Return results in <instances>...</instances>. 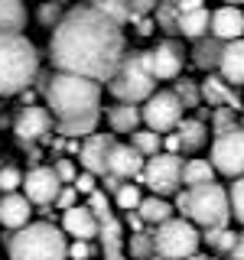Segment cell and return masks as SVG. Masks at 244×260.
I'll use <instances>...</instances> for the list:
<instances>
[{
  "label": "cell",
  "mask_w": 244,
  "mask_h": 260,
  "mask_svg": "<svg viewBox=\"0 0 244 260\" xmlns=\"http://www.w3.org/2000/svg\"><path fill=\"white\" fill-rule=\"evenodd\" d=\"M88 211H92L98 221H101V218H108L111 215V195H104L101 189L92 192V195H88Z\"/></svg>",
  "instance_id": "60d3db41"
},
{
  "label": "cell",
  "mask_w": 244,
  "mask_h": 260,
  "mask_svg": "<svg viewBox=\"0 0 244 260\" xmlns=\"http://www.w3.org/2000/svg\"><path fill=\"white\" fill-rule=\"evenodd\" d=\"M124 52H127L124 29L114 26L108 16L98 13L88 4L72 7L62 16V23L52 29V39H49L52 72L78 75V78L98 81V85L111 81Z\"/></svg>",
  "instance_id": "6da1fadb"
},
{
  "label": "cell",
  "mask_w": 244,
  "mask_h": 260,
  "mask_svg": "<svg viewBox=\"0 0 244 260\" xmlns=\"http://www.w3.org/2000/svg\"><path fill=\"white\" fill-rule=\"evenodd\" d=\"M130 146H134L143 159H150V156H157V153H163V137L153 134V130H146V127H140L137 134H130Z\"/></svg>",
  "instance_id": "f546056e"
},
{
  "label": "cell",
  "mask_w": 244,
  "mask_h": 260,
  "mask_svg": "<svg viewBox=\"0 0 244 260\" xmlns=\"http://www.w3.org/2000/svg\"><path fill=\"white\" fill-rule=\"evenodd\" d=\"M92 260H95V257H92Z\"/></svg>",
  "instance_id": "11a10c76"
},
{
  "label": "cell",
  "mask_w": 244,
  "mask_h": 260,
  "mask_svg": "<svg viewBox=\"0 0 244 260\" xmlns=\"http://www.w3.org/2000/svg\"><path fill=\"white\" fill-rule=\"evenodd\" d=\"M238 4H244V0H225V7H238Z\"/></svg>",
  "instance_id": "f907efd6"
},
{
  "label": "cell",
  "mask_w": 244,
  "mask_h": 260,
  "mask_svg": "<svg viewBox=\"0 0 244 260\" xmlns=\"http://www.w3.org/2000/svg\"><path fill=\"white\" fill-rule=\"evenodd\" d=\"M222 52H225V43H218L215 36H205V39H199L192 49V59L199 69H205L208 75H211V69H218V62H222Z\"/></svg>",
  "instance_id": "484cf974"
},
{
  "label": "cell",
  "mask_w": 244,
  "mask_h": 260,
  "mask_svg": "<svg viewBox=\"0 0 244 260\" xmlns=\"http://www.w3.org/2000/svg\"><path fill=\"white\" fill-rule=\"evenodd\" d=\"M140 179L153 189L157 199H166V195H176L179 185H182V159L176 156V153H157V156H150L143 162V173Z\"/></svg>",
  "instance_id": "9c48e42d"
},
{
  "label": "cell",
  "mask_w": 244,
  "mask_h": 260,
  "mask_svg": "<svg viewBox=\"0 0 244 260\" xmlns=\"http://www.w3.org/2000/svg\"><path fill=\"white\" fill-rule=\"evenodd\" d=\"M208 26H211V13L202 7V10H192V13H182L179 16V36L186 39H205L208 36Z\"/></svg>",
  "instance_id": "d4e9b609"
},
{
  "label": "cell",
  "mask_w": 244,
  "mask_h": 260,
  "mask_svg": "<svg viewBox=\"0 0 244 260\" xmlns=\"http://www.w3.org/2000/svg\"><path fill=\"white\" fill-rule=\"evenodd\" d=\"M75 189H72V185H62V192H59V199H55V205H59V208H65V211H69V208H75Z\"/></svg>",
  "instance_id": "ee69618b"
},
{
  "label": "cell",
  "mask_w": 244,
  "mask_h": 260,
  "mask_svg": "<svg viewBox=\"0 0 244 260\" xmlns=\"http://www.w3.org/2000/svg\"><path fill=\"white\" fill-rule=\"evenodd\" d=\"M137 215L143 218V224H166L169 218H176V208L169 205V199H157V195H143Z\"/></svg>",
  "instance_id": "cb8c5ba5"
},
{
  "label": "cell",
  "mask_w": 244,
  "mask_h": 260,
  "mask_svg": "<svg viewBox=\"0 0 244 260\" xmlns=\"http://www.w3.org/2000/svg\"><path fill=\"white\" fill-rule=\"evenodd\" d=\"M211 260H222V257H211Z\"/></svg>",
  "instance_id": "db71d44e"
},
{
  "label": "cell",
  "mask_w": 244,
  "mask_h": 260,
  "mask_svg": "<svg viewBox=\"0 0 244 260\" xmlns=\"http://www.w3.org/2000/svg\"><path fill=\"white\" fill-rule=\"evenodd\" d=\"M33 218V205L26 202V195L13 192V195H0V224L10 228V231H20L26 228Z\"/></svg>",
  "instance_id": "ac0fdd59"
},
{
  "label": "cell",
  "mask_w": 244,
  "mask_h": 260,
  "mask_svg": "<svg viewBox=\"0 0 244 260\" xmlns=\"http://www.w3.org/2000/svg\"><path fill=\"white\" fill-rule=\"evenodd\" d=\"M146 69H150V75L157 81H173L179 78V72H182V46L176 43V39H163L157 43L153 49H146Z\"/></svg>",
  "instance_id": "4fadbf2b"
},
{
  "label": "cell",
  "mask_w": 244,
  "mask_h": 260,
  "mask_svg": "<svg viewBox=\"0 0 244 260\" xmlns=\"http://www.w3.org/2000/svg\"><path fill=\"white\" fill-rule=\"evenodd\" d=\"M143 156L134 150L130 143H114L111 146V156H108V173L117 176L120 182H130V179H137L143 173Z\"/></svg>",
  "instance_id": "2e32d148"
},
{
  "label": "cell",
  "mask_w": 244,
  "mask_h": 260,
  "mask_svg": "<svg viewBox=\"0 0 244 260\" xmlns=\"http://www.w3.org/2000/svg\"><path fill=\"white\" fill-rule=\"evenodd\" d=\"M173 94L179 98V101H182V108H186V111H189V108H195V104L202 101V94H199V85H195V81H189V78L176 81Z\"/></svg>",
  "instance_id": "74e56055"
},
{
  "label": "cell",
  "mask_w": 244,
  "mask_h": 260,
  "mask_svg": "<svg viewBox=\"0 0 244 260\" xmlns=\"http://www.w3.org/2000/svg\"><path fill=\"white\" fill-rule=\"evenodd\" d=\"M176 211H182L186 221L205 228H228L231 221V202H228V189H222L218 182H208V185H199V189H186V192H176Z\"/></svg>",
  "instance_id": "5b68a950"
},
{
  "label": "cell",
  "mask_w": 244,
  "mask_h": 260,
  "mask_svg": "<svg viewBox=\"0 0 244 260\" xmlns=\"http://www.w3.org/2000/svg\"><path fill=\"white\" fill-rule=\"evenodd\" d=\"M140 202H143V192H140V185H134V182H124L117 189V195H114V205L120 211H137Z\"/></svg>",
  "instance_id": "836d02e7"
},
{
  "label": "cell",
  "mask_w": 244,
  "mask_h": 260,
  "mask_svg": "<svg viewBox=\"0 0 244 260\" xmlns=\"http://www.w3.org/2000/svg\"><path fill=\"white\" fill-rule=\"evenodd\" d=\"M62 16H65V10H62V0H49V4H43V7H39L36 20L43 23L46 29H55V26L62 23Z\"/></svg>",
  "instance_id": "d590c367"
},
{
  "label": "cell",
  "mask_w": 244,
  "mask_h": 260,
  "mask_svg": "<svg viewBox=\"0 0 244 260\" xmlns=\"http://www.w3.org/2000/svg\"><path fill=\"white\" fill-rule=\"evenodd\" d=\"M140 124H143V117H140V108H137V104H114L108 111L111 134H137Z\"/></svg>",
  "instance_id": "7402d4cb"
},
{
  "label": "cell",
  "mask_w": 244,
  "mask_h": 260,
  "mask_svg": "<svg viewBox=\"0 0 244 260\" xmlns=\"http://www.w3.org/2000/svg\"><path fill=\"white\" fill-rule=\"evenodd\" d=\"M23 189V173L13 166H0V195H13V192H20Z\"/></svg>",
  "instance_id": "8d00e7d4"
},
{
  "label": "cell",
  "mask_w": 244,
  "mask_h": 260,
  "mask_svg": "<svg viewBox=\"0 0 244 260\" xmlns=\"http://www.w3.org/2000/svg\"><path fill=\"white\" fill-rule=\"evenodd\" d=\"M238 124H241V130H244V114H241V120H238Z\"/></svg>",
  "instance_id": "f5cc1de1"
},
{
  "label": "cell",
  "mask_w": 244,
  "mask_h": 260,
  "mask_svg": "<svg viewBox=\"0 0 244 260\" xmlns=\"http://www.w3.org/2000/svg\"><path fill=\"white\" fill-rule=\"evenodd\" d=\"M208 36H215L218 43L244 39V10H238V7H218V10H211Z\"/></svg>",
  "instance_id": "9a60e30c"
},
{
  "label": "cell",
  "mask_w": 244,
  "mask_h": 260,
  "mask_svg": "<svg viewBox=\"0 0 244 260\" xmlns=\"http://www.w3.org/2000/svg\"><path fill=\"white\" fill-rule=\"evenodd\" d=\"M234 127H241V124H238V117H234L231 108H215L211 111V134L215 137H222V134H228V130H234Z\"/></svg>",
  "instance_id": "e575fe53"
},
{
  "label": "cell",
  "mask_w": 244,
  "mask_h": 260,
  "mask_svg": "<svg viewBox=\"0 0 244 260\" xmlns=\"http://www.w3.org/2000/svg\"><path fill=\"white\" fill-rule=\"evenodd\" d=\"M130 10H134V16H143V13H153L157 10V0H127Z\"/></svg>",
  "instance_id": "f6af8a7d"
},
{
  "label": "cell",
  "mask_w": 244,
  "mask_h": 260,
  "mask_svg": "<svg viewBox=\"0 0 244 260\" xmlns=\"http://www.w3.org/2000/svg\"><path fill=\"white\" fill-rule=\"evenodd\" d=\"M176 140H179V150H182V153L202 150V146L208 143V124L199 120V117H189V120L182 117V124L176 127Z\"/></svg>",
  "instance_id": "44dd1931"
},
{
  "label": "cell",
  "mask_w": 244,
  "mask_h": 260,
  "mask_svg": "<svg viewBox=\"0 0 244 260\" xmlns=\"http://www.w3.org/2000/svg\"><path fill=\"white\" fill-rule=\"evenodd\" d=\"M157 26L163 32H169V36H176L179 32V0H157Z\"/></svg>",
  "instance_id": "f1b7e54d"
},
{
  "label": "cell",
  "mask_w": 244,
  "mask_h": 260,
  "mask_svg": "<svg viewBox=\"0 0 244 260\" xmlns=\"http://www.w3.org/2000/svg\"><path fill=\"white\" fill-rule=\"evenodd\" d=\"M199 244H202L199 228L186 218H169L166 224L153 231V247H157V257L163 260H189L199 254Z\"/></svg>",
  "instance_id": "52a82bcc"
},
{
  "label": "cell",
  "mask_w": 244,
  "mask_h": 260,
  "mask_svg": "<svg viewBox=\"0 0 244 260\" xmlns=\"http://www.w3.org/2000/svg\"><path fill=\"white\" fill-rule=\"evenodd\" d=\"M182 101L173 94V88H163V91L157 94H150L143 101V108H140V117H143V124L146 130H153V134H169V130H176L179 124H182Z\"/></svg>",
  "instance_id": "ba28073f"
},
{
  "label": "cell",
  "mask_w": 244,
  "mask_h": 260,
  "mask_svg": "<svg viewBox=\"0 0 244 260\" xmlns=\"http://www.w3.org/2000/svg\"><path fill=\"white\" fill-rule=\"evenodd\" d=\"M108 91L117 98V104H143L150 94H157V78L146 69L143 49H130L124 52L117 72L108 81Z\"/></svg>",
  "instance_id": "8992f818"
},
{
  "label": "cell",
  "mask_w": 244,
  "mask_h": 260,
  "mask_svg": "<svg viewBox=\"0 0 244 260\" xmlns=\"http://www.w3.org/2000/svg\"><path fill=\"white\" fill-rule=\"evenodd\" d=\"M117 143L114 134H92L88 140H81V150H78V162L85 173L98 176H108V156H111V146Z\"/></svg>",
  "instance_id": "5bb4252c"
},
{
  "label": "cell",
  "mask_w": 244,
  "mask_h": 260,
  "mask_svg": "<svg viewBox=\"0 0 244 260\" xmlns=\"http://www.w3.org/2000/svg\"><path fill=\"white\" fill-rule=\"evenodd\" d=\"M10 260H69V241L52 221H29L7 238Z\"/></svg>",
  "instance_id": "277c9868"
},
{
  "label": "cell",
  "mask_w": 244,
  "mask_h": 260,
  "mask_svg": "<svg viewBox=\"0 0 244 260\" xmlns=\"http://www.w3.org/2000/svg\"><path fill=\"white\" fill-rule=\"evenodd\" d=\"M46 111L52 114L55 124H75L85 117H101V85L78 75L52 72L46 75Z\"/></svg>",
  "instance_id": "7a4b0ae2"
},
{
  "label": "cell",
  "mask_w": 244,
  "mask_h": 260,
  "mask_svg": "<svg viewBox=\"0 0 244 260\" xmlns=\"http://www.w3.org/2000/svg\"><path fill=\"white\" fill-rule=\"evenodd\" d=\"M228 202H231V215L244 224V176L231 182V189H228Z\"/></svg>",
  "instance_id": "ab89813d"
},
{
  "label": "cell",
  "mask_w": 244,
  "mask_h": 260,
  "mask_svg": "<svg viewBox=\"0 0 244 260\" xmlns=\"http://www.w3.org/2000/svg\"><path fill=\"white\" fill-rule=\"evenodd\" d=\"M124 247H127V260H150V257H157V247H153V234H130V238L124 241Z\"/></svg>",
  "instance_id": "4dcf8cb0"
},
{
  "label": "cell",
  "mask_w": 244,
  "mask_h": 260,
  "mask_svg": "<svg viewBox=\"0 0 244 260\" xmlns=\"http://www.w3.org/2000/svg\"><path fill=\"white\" fill-rule=\"evenodd\" d=\"M189 260H211V257H202V254H195V257H189Z\"/></svg>",
  "instance_id": "816d5d0a"
},
{
  "label": "cell",
  "mask_w": 244,
  "mask_h": 260,
  "mask_svg": "<svg viewBox=\"0 0 244 260\" xmlns=\"http://www.w3.org/2000/svg\"><path fill=\"white\" fill-rule=\"evenodd\" d=\"M52 130H55V120L52 114L46 111V104H26L20 108V114L13 117V134L20 143H36V140H52Z\"/></svg>",
  "instance_id": "8fae6325"
},
{
  "label": "cell",
  "mask_w": 244,
  "mask_h": 260,
  "mask_svg": "<svg viewBox=\"0 0 244 260\" xmlns=\"http://www.w3.org/2000/svg\"><path fill=\"white\" fill-rule=\"evenodd\" d=\"M88 7H95L98 13H104V16H108V20L114 23V26H120V29H124L130 20H137L127 0H92Z\"/></svg>",
  "instance_id": "83f0119b"
},
{
  "label": "cell",
  "mask_w": 244,
  "mask_h": 260,
  "mask_svg": "<svg viewBox=\"0 0 244 260\" xmlns=\"http://www.w3.org/2000/svg\"><path fill=\"white\" fill-rule=\"evenodd\" d=\"M120 185H124V182H120L117 176H111V173H108V176H101V192H104V195H117Z\"/></svg>",
  "instance_id": "bcb514c9"
},
{
  "label": "cell",
  "mask_w": 244,
  "mask_h": 260,
  "mask_svg": "<svg viewBox=\"0 0 244 260\" xmlns=\"http://www.w3.org/2000/svg\"><path fill=\"white\" fill-rule=\"evenodd\" d=\"M208 244L215 254H231L234 244H238V234L231 231V228H211V231H205V238H202Z\"/></svg>",
  "instance_id": "d6a6232c"
},
{
  "label": "cell",
  "mask_w": 244,
  "mask_h": 260,
  "mask_svg": "<svg viewBox=\"0 0 244 260\" xmlns=\"http://www.w3.org/2000/svg\"><path fill=\"white\" fill-rule=\"evenodd\" d=\"M231 260H244V231L238 234V244H234V250H231Z\"/></svg>",
  "instance_id": "c3c4849f"
},
{
  "label": "cell",
  "mask_w": 244,
  "mask_h": 260,
  "mask_svg": "<svg viewBox=\"0 0 244 260\" xmlns=\"http://www.w3.org/2000/svg\"><path fill=\"white\" fill-rule=\"evenodd\" d=\"M127 224H130V228H137L134 234H140V224H143V218L137 215V211H127Z\"/></svg>",
  "instance_id": "681fc988"
},
{
  "label": "cell",
  "mask_w": 244,
  "mask_h": 260,
  "mask_svg": "<svg viewBox=\"0 0 244 260\" xmlns=\"http://www.w3.org/2000/svg\"><path fill=\"white\" fill-rule=\"evenodd\" d=\"M52 173L59 176V182H62V185H72V182L78 179V166H75V159H72V156H55Z\"/></svg>",
  "instance_id": "f35d334b"
},
{
  "label": "cell",
  "mask_w": 244,
  "mask_h": 260,
  "mask_svg": "<svg viewBox=\"0 0 244 260\" xmlns=\"http://www.w3.org/2000/svg\"><path fill=\"white\" fill-rule=\"evenodd\" d=\"M218 72H222V81H228L231 88L244 85V39L225 43V52H222V62H218Z\"/></svg>",
  "instance_id": "d6986e66"
},
{
  "label": "cell",
  "mask_w": 244,
  "mask_h": 260,
  "mask_svg": "<svg viewBox=\"0 0 244 260\" xmlns=\"http://www.w3.org/2000/svg\"><path fill=\"white\" fill-rule=\"evenodd\" d=\"M39 52L23 32L0 36V98H13L36 81Z\"/></svg>",
  "instance_id": "3957f363"
},
{
  "label": "cell",
  "mask_w": 244,
  "mask_h": 260,
  "mask_svg": "<svg viewBox=\"0 0 244 260\" xmlns=\"http://www.w3.org/2000/svg\"><path fill=\"white\" fill-rule=\"evenodd\" d=\"M26 4L23 0H0V36L7 32H23L26 29Z\"/></svg>",
  "instance_id": "603a6c76"
},
{
  "label": "cell",
  "mask_w": 244,
  "mask_h": 260,
  "mask_svg": "<svg viewBox=\"0 0 244 260\" xmlns=\"http://www.w3.org/2000/svg\"><path fill=\"white\" fill-rule=\"evenodd\" d=\"M211 166L215 173H222L228 179H241L244 176V130L234 127L228 134L211 140Z\"/></svg>",
  "instance_id": "30bf717a"
},
{
  "label": "cell",
  "mask_w": 244,
  "mask_h": 260,
  "mask_svg": "<svg viewBox=\"0 0 244 260\" xmlns=\"http://www.w3.org/2000/svg\"><path fill=\"white\" fill-rule=\"evenodd\" d=\"M62 192V182L59 176L52 173V166H33L26 176H23V195H26L29 205H55V199H59Z\"/></svg>",
  "instance_id": "7c38bea8"
},
{
  "label": "cell",
  "mask_w": 244,
  "mask_h": 260,
  "mask_svg": "<svg viewBox=\"0 0 244 260\" xmlns=\"http://www.w3.org/2000/svg\"><path fill=\"white\" fill-rule=\"evenodd\" d=\"M69 260H92V244H88V241L69 244Z\"/></svg>",
  "instance_id": "7bdbcfd3"
},
{
  "label": "cell",
  "mask_w": 244,
  "mask_h": 260,
  "mask_svg": "<svg viewBox=\"0 0 244 260\" xmlns=\"http://www.w3.org/2000/svg\"><path fill=\"white\" fill-rule=\"evenodd\" d=\"M202 4H205V0H179V16L192 13V10H202Z\"/></svg>",
  "instance_id": "7dc6e473"
},
{
  "label": "cell",
  "mask_w": 244,
  "mask_h": 260,
  "mask_svg": "<svg viewBox=\"0 0 244 260\" xmlns=\"http://www.w3.org/2000/svg\"><path fill=\"white\" fill-rule=\"evenodd\" d=\"M72 189H75L78 195H92V192H98V179L92 173H78V179L72 182Z\"/></svg>",
  "instance_id": "b9f144b4"
},
{
  "label": "cell",
  "mask_w": 244,
  "mask_h": 260,
  "mask_svg": "<svg viewBox=\"0 0 244 260\" xmlns=\"http://www.w3.org/2000/svg\"><path fill=\"white\" fill-rule=\"evenodd\" d=\"M215 182V166L208 159H186L182 162V185L186 189H199V185Z\"/></svg>",
  "instance_id": "4316f807"
},
{
  "label": "cell",
  "mask_w": 244,
  "mask_h": 260,
  "mask_svg": "<svg viewBox=\"0 0 244 260\" xmlns=\"http://www.w3.org/2000/svg\"><path fill=\"white\" fill-rule=\"evenodd\" d=\"M98 238H101V247H120V244H124V224L114 215L101 218V221H98Z\"/></svg>",
  "instance_id": "1f68e13d"
},
{
  "label": "cell",
  "mask_w": 244,
  "mask_h": 260,
  "mask_svg": "<svg viewBox=\"0 0 244 260\" xmlns=\"http://www.w3.org/2000/svg\"><path fill=\"white\" fill-rule=\"evenodd\" d=\"M199 94L208 101L211 111H215V108H231V111H238V108H241V104H238V94H234V88L228 85V81H222V75H208L205 81H202Z\"/></svg>",
  "instance_id": "ffe728a7"
},
{
  "label": "cell",
  "mask_w": 244,
  "mask_h": 260,
  "mask_svg": "<svg viewBox=\"0 0 244 260\" xmlns=\"http://www.w3.org/2000/svg\"><path fill=\"white\" fill-rule=\"evenodd\" d=\"M62 234L92 244L98 238V218L88 211V205H75V208L62 211Z\"/></svg>",
  "instance_id": "e0dca14e"
}]
</instances>
